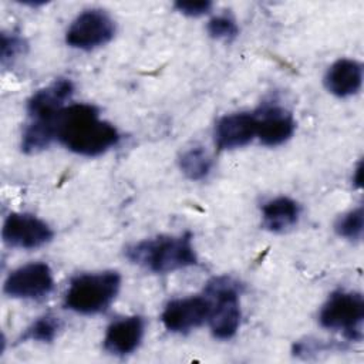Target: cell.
I'll list each match as a JSON object with an SVG mask.
<instances>
[{
    "mask_svg": "<svg viewBox=\"0 0 364 364\" xmlns=\"http://www.w3.org/2000/svg\"><path fill=\"white\" fill-rule=\"evenodd\" d=\"M53 127L55 139L67 149L84 156H98L119 141L118 129L101 119L98 109L91 104L64 107L53 118Z\"/></svg>",
    "mask_w": 364,
    "mask_h": 364,
    "instance_id": "6da1fadb",
    "label": "cell"
},
{
    "mask_svg": "<svg viewBox=\"0 0 364 364\" xmlns=\"http://www.w3.org/2000/svg\"><path fill=\"white\" fill-rule=\"evenodd\" d=\"M129 262L154 273H171L196 264V252L191 233L158 236L129 245L125 249Z\"/></svg>",
    "mask_w": 364,
    "mask_h": 364,
    "instance_id": "7a4b0ae2",
    "label": "cell"
},
{
    "mask_svg": "<svg viewBox=\"0 0 364 364\" xmlns=\"http://www.w3.org/2000/svg\"><path fill=\"white\" fill-rule=\"evenodd\" d=\"M119 287L121 276L114 270L78 274L70 282L64 306L80 314H98L111 306Z\"/></svg>",
    "mask_w": 364,
    "mask_h": 364,
    "instance_id": "3957f363",
    "label": "cell"
},
{
    "mask_svg": "<svg viewBox=\"0 0 364 364\" xmlns=\"http://www.w3.org/2000/svg\"><path fill=\"white\" fill-rule=\"evenodd\" d=\"M205 296L210 301L208 317L212 334L219 340L232 338L240 326V284L229 276H218L206 283Z\"/></svg>",
    "mask_w": 364,
    "mask_h": 364,
    "instance_id": "277c9868",
    "label": "cell"
},
{
    "mask_svg": "<svg viewBox=\"0 0 364 364\" xmlns=\"http://www.w3.org/2000/svg\"><path fill=\"white\" fill-rule=\"evenodd\" d=\"M364 300L355 291H334L323 304L318 321L324 328L343 331L351 341L363 338Z\"/></svg>",
    "mask_w": 364,
    "mask_h": 364,
    "instance_id": "5b68a950",
    "label": "cell"
},
{
    "mask_svg": "<svg viewBox=\"0 0 364 364\" xmlns=\"http://www.w3.org/2000/svg\"><path fill=\"white\" fill-rule=\"evenodd\" d=\"M115 34L114 20L100 9H90L75 17L65 33L70 47L92 50L112 40Z\"/></svg>",
    "mask_w": 364,
    "mask_h": 364,
    "instance_id": "8992f818",
    "label": "cell"
},
{
    "mask_svg": "<svg viewBox=\"0 0 364 364\" xmlns=\"http://www.w3.org/2000/svg\"><path fill=\"white\" fill-rule=\"evenodd\" d=\"M53 289V272L43 262L27 263L13 270L4 282V293L14 299H41Z\"/></svg>",
    "mask_w": 364,
    "mask_h": 364,
    "instance_id": "52a82bcc",
    "label": "cell"
},
{
    "mask_svg": "<svg viewBox=\"0 0 364 364\" xmlns=\"http://www.w3.org/2000/svg\"><path fill=\"white\" fill-rule=\"evenodd\" d=\"M1 236L11 247L37 249L53 239V230L34 215L13 212L4 220Z\"/></svg>",
    "mask_w": 364,
    "mask_h": 364,
    "instance_id": "ba28073f",
    "label": "cell"
},
{
    "mask_svg": "<svg viewBox=\"0 0 364 364\" xmlns=\"http://www.w3.org/2000/svg\"><path fill=\"white\" fill-rule=\"evenodd\" d=\"M210 313V301L206 296H191L169 301L162 311V323L172 333H188L205 321Z\"/></svg>",
    "mask_w": 364,
    "mask_h": 364,
    "instance_id": "9c48e42d",
    "label": "cell"
},
{
    "mask_svg": "<svg viewBox=\"0 0 364 364\" xmlns=\"http://www.w3.org/2000/svg\"><path fill=\"white\" fill-rule=\"evenodd\" d=\"M255 115L256 136L266 146L282 145L294 134L296 121L286 108L267 105Z\"/></svg>",
    "mask_w": 364,
    "mask_h": 364,
    "instance_id": "30bf717a",
    "label": "cell"
},
{
    "mask_svg": "<svg viewBox=\"0 0 364 364\" xmlns=\"http://www.w3.org/2000/svg\"><path fill=\"white\" fill-rule=\"evenodd\" d=\"M74 84L68 78H57L50 85L34 92L27 101L30 119H51L71 100Z\"/></svg>",
    "mask_w": 364,
    "mask_h": 364,
    "instance_id": "8fae6325",
    "label": "cell"
},
{
    "mask_svg": "<svg viewBox=\"0 0 364 364\" xmlns=\"http://www.w3.org/2000/svg\"><path fill=\"white\" fill-rule=\"evenodd\" d=\"M213 136L219 151L245 146L256 136V115L250 112L225 115L216 122Z\"/></svg>",
    "mask_w": 364,
    "mask_h": 364,
    "instance_id": "7c38bea8",
    "label": "cell"
},
{
    "mask_svg": "<svg viewBox=\"0 0 364 364\" xmlns=\"http://www.w3.org/2000/svg\"><path fill=\"white\" fill-rule=\"evenodd\" d=\"M145 323L139 316L122 317L114 321L105 333L104 348L114 355H127L135 351L144 337Z\"/></svg>",
    "mask_w": 364,
    "mask_h": 364,
    "instance_id": "4fadbf2b",
    "label": "cell"
},
{
    "mask_svg": "<svg viewBox=\"0 0 364 364\" xmlns=\"http://www.w3.org/2000/svg\"><path fill=\"white\" fill-rule=\"evenodd\" d=\"M361 84L363 65L351 58H340L334 61L324 75L326 88L340 98L357 94Z\"/></svg>",
    "mask_w": 364,
    "mask_h": 364,
    "instance_id": "5bb4252c",
    "label": "cell"
},
{
    "mask_svg": "<svg viewBox=\"0 0 364 364\" xmlns=\"http://www.w3.org/2000/svg\"><path fill=\"white\" fill-rule=\"evenodd\" d=\"M300 206L287 196H279L266 202L262 208L263 226L273 233H284L299 222Z\"/></svg>",
    "mask_w": 364,
    "mask_h": 364,
    "instance_id": "9a60e30c",
    "label": "cell"
},
{
    "mask_svg": "<svg viewBox=\"0 0 364 364\" xmlns=\"http://www.w3.org/2000/svg\"><path fill=\"white\" fill-rule=\"evenodd\" d=\"M55 139L51 119H30L21 138V149L26 154H36L47 148Z\"/></svg>",
    "mask_w": 364,
    "mask_h": 364,
    "instance_id": "2e32d148",
    "label": "cell"
},
{
    "mask_svg": "<svg viewBox=\"0 0 364 364\" xmlns=\"http://www.w3.org/2000/svg\"><path fill=\"white\" fill-rule=\"evenodd\" d=\"M179 168L191 181H200L209 175L212 161L202 146H193L181 155Z\"/></svg>",
    "mask_w": 364,
    "mask_h": 364,
    "instance_id": "e0dca14e",
    "label": "cell"
},
{
    "mask_svg": "<svg viewBox=\"0 0 364 364\" xmlns=\"http://www.w3.org/2000/svg\"><path fill=\"white\" fill-rule=\"evenodd\" d=\"M61 328V321L54 314H44L33 321L26 331L18 338L20 343L26 341H38V343H51Z\"/></svg>",
    "mask_w": 364,
    "mask_h": 364,
    "instance_id": "ac0fdd59",
    "label": "cell"
},
{
    "mask_svg": "<svg viewBox=\"0 0 364 364\" xmlns=\"http://www.w3.org/2000/svg\"><path fill=\"white\" fill-rule=\"evenodd\" d=\"M363 223L364 213L363 208L360 206L340 216L334 225V229L341 237H346L348 240H360L363 236Z\"/></svg>",
    "mask_w": 364,
    "mask_h": 364,
    "instance_id": "d6986e66",
    "label": "cell"
},
{
    "mask_svg": "<svg viewBox=\"0 0 364 364\" xmlns=\"http://www.w3.org/2000/svg\"><path fill=\"white\" fill-rule=\"evenodd\" d=\"M208 34L216 40H232L239 34L235 20L229 16H216L209 20L206 26Z\"/></svg>",
    "mask_w": 364,
    "mask_h": 364,
    "instance_id": "ffe728a7",
    "label": "cell"
},
{
    "mask_svg": "<svg viewBox=\"0 0 364 364\" xmlns=\"http://www.w3.org/2000/svg\"><path fill=\"white\" fill-rule=\"evenodd\" d=\"M26 43L21 37L16 34H1V63L6 64L10 60H14L18 54L23 53Z\"/></svg>",
    "mask_w": 364,
    "mask_h": 364,
    "instance_id": "44dd1931",
    "label": "cell"
},
{
    "mask_svg": "<svg viewBox=\"0 0 364 364\" xmlns=\"http://www.w3.org/2000/svg\"><path fill=\"white\" fill-rule=\"evenodd\" d=\"M173 7L189 17H199L203 16L206 13H209V10L212 9V3L209 0H198V1H176L173 4Z\"/></svg>",
    "mask_w": 364,
    "mask_h": 364,
    "instance_id": "7402d4cb",
    "label": "cell"
},
{
    "mask_svg": "<svg viewBox=\"0 0 364 364\" xmlns=\"http://www.w3.org/2000/svg\"><path fill=\"white\" fill-rule=\"evenodd\" d=\"M361 172H363V165H361V162L358 164V166L355 168V175H354V183L357 185V186H361Z\"/></svg>",
    "mask_w": 364,
    "mask_h": 364,
    "instance_id": "603a6c76",
    "label": "cell"
}]
</instances>
